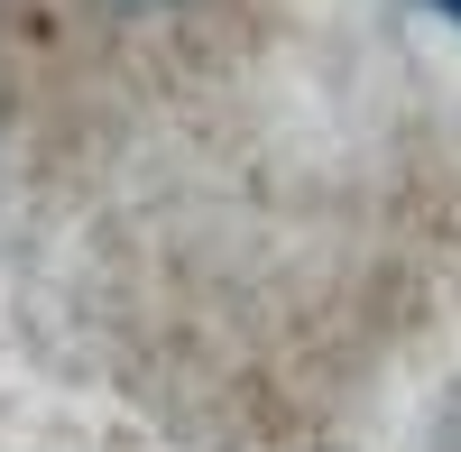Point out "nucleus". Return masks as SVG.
Instances as JSON below:
<instances>
[{
  "label": "nucleus",
  "mask_w": 461,
  "mask_h": 452,
  "mask_svg": "<svg viewBox=\"0 0 461 452\" xmlns=\"http://www.w3.org/2000/svg\"><path fill=\"white\" fill-rule=\"evenodd\" d=\"M425 10H434V19H452V28H461V0H425Z\"/></svg>",
  "instance_id": "nucleus-1"
}]
</instances>
